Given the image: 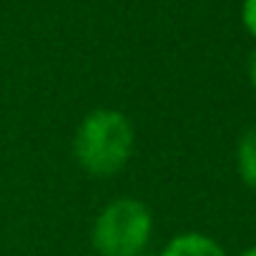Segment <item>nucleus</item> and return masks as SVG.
Here are the masks:
<instances>
[{
    "instance_id": "6e6552de",
    "label": "nucleus",
    "mask_w": 256,
    "mask_h": 256,
    "mask_svg": "<svg viewBox=\"0 0 256 256\" xmlns=\"http://www.w3.org/2000/svg\"><path fill=\"white\" fill-rule=\"evenodd\" d=\"M144 256H146V254H144Z\"/></svg>"
},
{
    "instance_id": "423d86ee",
    "label": "nucleus",
    "mask_w": 256,
    "mask_h": 256,
    "mask_svg": "<svg viewBox=\"0 0 256 256\" xmlns=\"http://www.w3.org/2000/svg\"><path fill=\"white\" fill-rule=\"evenodd\" d=\"M248 80H251V86H254V90H256V50H254V56H251V60H248Z\"/></svg>"
},
{
    "instance_id": "7ed1b4c3",
    "label": "nucleus",
    "mask_w": 256,
    "mask_h": 256,
    "mask_svg": "<svg viewBox=\"0 0 256 256\" xmlns=\"http://www.w3.org/2000/svg\"><path fill=\"white\" fill-rule=\"evenodd\" d=\"M158 256H228L226 248L208 234L201 231H184L171 236Z\"/></svg>"
},
{
    "instance_id": "39448f33",
    "label": "nucleus",
    "mask_w": 256,
    "mask_h": 256,
    "mask_svg": "<svg viewBox=\"0 0 256 256\" xmlns=\"http://www.w3.org/2000/svg\"><path fill=\"white\" fill-rule=\"evenodd\" d=\"M241 23L248 30V36L256 38V0H244V6H241Z\"/></svg>"
},
{
    "instance_id": "f257e3e1",
    "label": "nucleus",
    "mask_w": 256,
    "mask_h": 256,
    "mask_svg": "<svg viewBox=\"0 0 256 256\" xmlns=\"http://www.w3.org/2000/svg\"><path fill=\"white\" fill-rule=\"evenodd\" d=\"M136 148V128L118 108L88 110L73 134V158L93 178L120 174Z\"/></svg>"
},
{
    "instance_id": "f03ea898",
    "label": "nucleus",
    "mask_w": 256,
    "mask_h": 256,
    "mask_svg": "<svg viewBox=\"0 0 256 256\" xmlns=\"http://www.w3.org/2000/svg\"><path fill=\"white\" fill-rule=\"evenodd\" d=\"M154 236V211L136 196L108 201L90 226V244L100 256H144Z\"/></svg>"
},
{
    "instance_id": "0eeeda50",
    "label": "nucleus",
    "mask_w": 256,
    "mask_h": 256,
    "mask_svg": "<svg viewBox=\"0 0 256 256\" xmlns=\"http://www.w3.org/2000/svg\"><path fill=\"white\" fill-rule=\"evenodd\" d=\"M238 256H256V246H248L246 251H241Z\"/></svg>"
},
{
    "instance_id": "20e7f679",
    "label": "nucleus",
    "mask_w": 256,
    "mask_h": 256,
    "mask_svg": "<svg viewBox=\"0 0 256 256\" xmlns=\"http://www.w3.org/2000/svg\"><path fill=\"white\" fill-rule=\"evenodd\" d=\"M236 171L248 188H256V126L244 131L236 144Z\"/></svg>"
}]
</instances>
